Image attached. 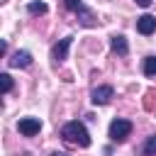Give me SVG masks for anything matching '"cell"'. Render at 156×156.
<instances>
[{
	"mask_svg": "<svg viewBox=\"0 0 156 156\" xmlns=\"http://www.w3.org/2000/svg\"><path fill=\"white\" fill-rule=\"evenodd\" d=\"M7 63L12 68H27V66H32V54L27 49H20V51L12 54V58H7Z\"/></svg>",
	"mask_w": 156,
	"mask_h": 156,
	"instance_id": "cell-7",
	"label": "cell"
},
{
	"mask_svg": "<svg viewBox=\"0 0 156 156\" xmlns=\"http://www.w3.org/2000/svg\"><path fill=\"white\" fill-rule=\"evenodd\" d=\"M63 2H66V10H71V12H78L80 5H83L80 0H63Z\"/></svg>",
	"mask_w": 156,
	"mask_h": 156,
	"instance_id": "cell-14",
	"label": "cell"
},
{
	"mask_svg": "<svg viewBox=\"0 0 156 156\" xmlns=\"http://www.w3.org/2000/svg\"><path fill=\"white\" fill-rule=\"evenodd\" d=\"M110 49H112L117 56H127V54H129V44H127V39H124L122 34H115V37L110 39Z\"/></svg>",
	"mask_w": 156,
	"mask_h": 156,
	"instance_id": "cell-8",
	"label": "cell"
},
{
	"mask_svg": "<svg viewBox=\"0 0 156 156\" xmlns=\"http://www.w3.org/2000/svg\"><path fill=\"white\" fill-rule=\"evenodd\" d=\"M134 2H136V5H139V7H149V5H151V2H154V0H134Z\"/></svg>",
	"mask_w": 156,
	"mask_h": 156,
	"instance_id": "cell-15",
	"label": "cell"
},
{
	"mask_svg": "<svg viewBox=\"0 0 156 156\" xmlns=\"http://www.w3.org/2000/svg\"><path fill=\"white\" fill-rule=\"evenodd\" d=\"M112 98H115V88H112V85H100V88L93 90V98H90V100H93L95 105H107Z\"/></svg>",
	"mask_w": 156,
	"mask_h": 156,
	"instance_id": "cell-4",
	"label": "cell"
},
{
	"mask_svg": "<svg viewBox=\"0 0 156 156\" xmlns=\"http://www.w3.org/2000/svg\"><path fill=\"white\" fill-rule=\"evenodd\" d=\"M141 154H144V156H156V134H154V136H149V139L144 141Z\"/></svg>",
	"mask_w": 156,
	"mask_h": 156,
	"instance_id": "cell-12",
	"label": "cell"
},
{
	"mask_svg": "<svg viewBox=\"0 0 156 156\" xmlns=\"http://www.w3.org/2000/svg\"><path fill=\"white\" fill-rule=\"evenodd\" d=\"M61 136H63V141L76 144V146H80V149H88V146H90V134H88L85 124L78 122V119L66 122V124L61 127Z\"/></svg>",
	"mask_w": 156,
	"mask_h": 156,
	"instance_id": "cell-1",
	"label": "cell"
},
{
	"mask_svg": "<svg viewBox=\"0 0 156 156\" xmlns=\"http://www.w3.org/2000/svg\"><path fill=\"white\" fill-rule=\"evenodd\" d=\"M0 83H2V95H7L12 90V76L10 73H0Z\"/></svg>",
	"mask_w": 156,
	"mask_h": 156,
	"instance_id": "cell-13",
	"label": "cell"
},
{
	"mask_svg": "<svg viewBox=\"0 0 156 156\" xmlns=\"http://www.w3.org/2000/svg\"><path fill=\"white\" fill-rule=\"evenodd\" d=\"M132 134V122L129 119H112L110 122V139L112 141H124L127 136Z\"/></svg>",
	"mask_w": 156,
	"mask_h": 156,
	"instance_id": "cell-2",
	"label": "cell"
},
{
	"mask_svg": "<svg viewBox=\"0 0 156 156\" xmlns=\"http://www.w3.org/2000/svg\"><path fill=\"white\" fill-rule=\"evenodd\" d=\"M71 41H73V37H71V34H68V37H63V39H61V41H58V44L51 49V58H54V61H58V63H61V61H66Z\"/></svg>",
	"mask_w": 156,
	"mask_h": 156,
	"instance_id": "cell-6",
	"label": "cell"
},
{
	"mask_svg": "<svg viewBox=\"0 0 156 156\" xmlns=\"http://www.w3.org/2000/svg\"><path fill=\"white\" fill-rule=\"evenodd\" d=\"M144 76L156 78V56H146L144 58Z\"/></svg>",
	"mask_w": 156,
	"mask_h": 156,
	"instance_id": "cell-11",
	"label": "cell"
},
{
	"mask_svg": "<svg viewBox=\"0 0 156 156\" xmlns=\"http://www.w3.org/2000/svg\"><path fill=\"white\" fill-rule=\"evenodd\" d=\"M54 156H66V154H61V151H56V154H54Z\"/></svg>",
	"mask_w": 156,
	"mask_h": 156,
	"instance_id": "cell-16",
	"label": "cell"
},
{
	"mask_svg": "<svg viewBox=\"0 0 156 156\" xmlns=\"http://www.w3.org/2000/svg\"><path fill=\"white\" fill-rule=\"evenodd\" d=\"M46 2H41V0H32L29 5H27V12L29 15H46Z\"/></svg>",
	"mask_w": 156,
	"mask_h": 156,
	"instance_id": "cell-10",
	"label": "cell"
},
{
	"mask_svg": "<svg viewBox=\"0 0 156 156\" xmlns=\"http://www.w3.org/2000/svg\"><path fill=\"white\" fill-rule=\"evenodd\" d=\"M39 129H41V122L37 117H22L17 122V132L22 136H34V134H39Z\"/></svg>",
	"mask_w": 156,
	"mask_h": 156,
	"instance_id": "cell-3",
	"label": "cell"
},
{
	"mask_svg": "<svg viewBox=\"0 0 156 156\" xmlns=\"http://www.w3.org/2000/svg\"><path fill=\"white\" fill-rule=\"evenodd\" d=\"M136 32L144 34V37L154 34V32H156V17H154V15H141V17H136Z\"/></svg>",
	"mask_w": 156,
	"mask_h": 156,
	"instance_id": "cell-5",
	"label": "cell"
},
{
	"mask_svg": "<svg viewBox=\"0 0 156 156\" xmlns=\"http://www.w3.org/2000/svg\"><path fill=\"white\" fill-rule=\"evenodd\" d=\"M78 20H80L83 27H95V24H98V17H95L93 10H88L85 5H80V10H78Z\"/></svg>",
	"mask_w": 156,
	"mask_h": 156,
	"instance_id": "cell-9",
	"label": "cell"
}]
</instances>
